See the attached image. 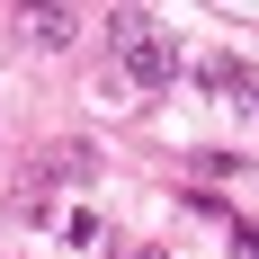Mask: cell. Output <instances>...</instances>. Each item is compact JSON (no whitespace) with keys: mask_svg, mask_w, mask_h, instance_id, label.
Returning <instances> with one entry per match:
<instances>
[{"mask_svg":"<svg viewBox=\"0 0 259 259\" xmlns=\"http://www.w3.org/2000/svg\"><path fill=\"white\" fill-rule=\"evenodd\" d=\"M116 45H125V80L134 90H161V80L179 72V45H170L143 9H116Z\"/></svg>","mask_w":259,"mask_h":259,"instance_id":"1","label":"cell"},{"mask_svg":"<svg viewBox=\"0 0 259 259\" xmlns=\"http://www.w3.org/2000/svg\"><path fill=\"white\" fill-rule=\"evenodd\" d=\"M116 259H161V250H116Z\"/></svg>","mask_w":259,"mask_h":259,"instance_id":"2","label":"cell"}]
</instances>
